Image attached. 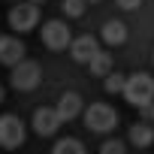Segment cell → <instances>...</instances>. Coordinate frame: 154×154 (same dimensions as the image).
<instances>
[{
	"instance_id": "obj_18",
	"label": "cell",
	"mask_w": 154,
	"mask_h": 154,
	"mask_svg": "<svg viewBox=\"0 0 154 154\" xmlns=\"http://www.w3.org/2000/svg\"><path fill=\"white\" fill-rule=\"evenodd\" d=\"M139 115H142V121H145V124H151V121H154V103H151V106H142V109H139Z\"/></svg>"
},
{
	"instance_id": "obj_2",
	"label": "cell",
	"mask_w": 154,
	"mask_h": 154,
	"mask_svg": "<svg viewBox=\"0 0 154 154\" xmlns=\"http://www.w3.org/2000/svg\"><path fill=\"white\" fill-rule=\"evenodd\" d=\"M85 127L91 133H109L118 127V112L106 103H91L85 109Z\"/></svg>"
},
{
	"instance_id": "obj_3",
	"label": "cell",
	"mask_w": 154,
	"mask_h": 154,
	"mask_svg": "<svg viewBox=\"0 0 154 154\" xmlns=\"http://www.w3.org/2000/svg\"><path fill=\"white\" fill-rule=\"evenodd\" d=\"M42 45L51 48V51H60V48H69L72 45V33H69V24L60 21V18H51L42 24Z\"/></svg>"
},
{
	"instance_id": "obj_6",
	"label": "cell",
	"mask_w": 154,
	"mask_h": 154,
	"mask_svg": "<svg viewBox=\"0 0 154 154\" xmlns=\"http://www.w3.org/2000/svg\"><path fill=\"white\" fill-rule=\"evenodd\" d=\"M24 142V124L18 115H0V145L3 148H18Z\"/></svg>"
},
{
	"instance_id": "obj_22",
	"label": "cell",
	"mask_w": 154,
	"mask_h": 154,
	"mask_svg": "<svg viewBox=\"0 0 154 154\" xmlns=\"http://www.w3.org/2000/svg\"><path fill=\"white\" fill-rule=\"evenodd\" d=\"M85 3H100V0H85Z\"/></svg>"
},
{
	"instance_id": "obj_20",
	"label": "cell",
	"mask_w": 154,
	"mask_h": 154,
	"mask_svg": "<svg viewBox=\"0 0 154 154\" xmlns=\"http://www.w3.org/2000/svg\"><path fill=\"white\" fill-rule=\"evenodd\" d=\"M0 103H3V85H0Z\"/></svg>"
},
{
	"instance_id": "obj_12",
	"label": "cell",
	"mask_w": 154,
	"mask_h": 154,
	"mask_svg": "<svg viewBox=\"0 0 154 154\" xmlns=\"http://www.w3.org/2000/svg\"><path fill=\"white\" fill-rule=\"evenodd\" d=\"M130 142H133L136 148H148V145L154 142V127L145 124V121L133 124V127H130Z\"/></svg>"
},
{
	"instance_id": "obj_13",
	"label": "cell",
	"mask_w": 154,
	"mask_h": 154,
	"mask_svg": "<svg viewBox=\"0 0 154 154\" xmlns=\"http://www.w3.org/2000/svg\"><path fill=\"white\" fill-rule=\"evenodd\" d=\"M88 66H91V75H103V79H106V75L112 72V54L109 51H97V57Z\"/></svg>"
},
{
	"instance_id": "obj_9",
	"label": "cell",
	"mask_w": 154,
	"mask_h": 154,
	"mask_svg": "<svg viewBox=\"0 0 154 154\" xmlns=\"http://www.w3.org/2000/svg\"><path fill=\"white\" fill-rule=\"evenodd\" d=\"M97 51H100V45H97V39H94L91 33L75 36V39H72V45H69L72 60H79V63H91V60L97 57Z\"/></svg>"
},
{
	"instance_id": "obj_10",
	"label": "cell",
	"mask_w": 154,
	"mask_h": 154,
	"mask_svg": "<svg viewBox=\"0 0 154 154\" xmlns=\"http://www.w3.org/2000/svg\"><path fill=\"white\" fill-rule=\"evenodd\" d=\"M54 109H57V115H60V121H72L75 115H82V97L75 94V91H63Z\"/></svg>"
},
{
	"instance_id": "obj_4",
	"label": "cell",
	"mask_w": 154,
	"mask_h": 154,
	"mask_svg": "<svg viewBox=\"0 0 154 154\" xmlns=\"http://www.w3.org/2000/svg\"><path fill=\"white\" fill-rule=\"evenodd\" d=\"M12 88L15 91H33L39 82H42V69L36 60H21L18 66H12Z\"/></svg>"
},
{
	"instance_id": "obj_16",
	"label": "cell",
	"mask_w": 154,
	"mask_h": 154,
	"mask_svg": "<svg viewBox=\"0 0 154 154\" xmlns=\"http://www.w3.org/2000/svg\"><path fill=\"white\" fill-rule=\"evenodd\" d=\"M60 9H63V15H66V18H82V15H85V9H88V3H85V0H63Z\"/></svg>"
},
{
	"instance_id": "obj_21",
	"label": "cell",
	"mask_w": 154,
	"mask_h": 154,
	"mask_svg": "<svg viewBox=\"0 0 154 154\" xmlns=\"http://www.w3.org/2000/svg\"><path fill=\"white\" fill-rule=\"evenodd\" d=\"M30 3H33V6H36V3H45V0H30Z\"/></svg>"
},
{
	"instance_id": "obj_1",
	"label": "cell",
	"mask_w": 154,
	"mask_h": 154,
	"mask_svg": "<svg viewBox=\"0 0 154 154\" xmlns=\"http://www.w3.org/2000/svg\"><path fill=\"white\" fill-rule=\"evenodd\" d=\"M124 100L136 109L151 106L154 103V79L148 72H133L127 75V88H124Z\"/></svg>"
},
{
	"instance_id": "obj_5",
	"label": "cell",
	"mask_w": 154,
	"mask_h": 154,
	"mask_svg": "<svg viewBox=\"0 0 154 154\" xmlns=\"http://www.w3.org/2000/svg\"><path fill=\"white\" fill-rule=\"evenodd\" d=\"M36 24H39V6H33V3H18V6L9 9V27H12L15 33H27V30H33Z\"/></svg>"
},
{
	"instance_id": "obj_15",
	"label": "cell",
	"mask_w": 154,
	"mask_h": 154,
	"mask_svg": "<svg viewBox=\"0 0 154 154\" xmlns=\"http://www.w3.org/2000/svg\"><path fill=\"white\" fill-rule=\"evenodd\" d=\"M51 154H85V145H82L79 139H60V142L51 148Z\"/></svg>"
},
{
	"instance_id": "obj_17",
	"label": "cell",
	"mask_w": 154,
	"mask_h": 154,
	"mask_svg": "<svg viewBox=\"0 0 154 154\" xmlns=\"http://www.w3.org/2000/svg\"><path fill=\"white\" fill-rule=\"evenodd\" d=\"M100 154H127V148H124V142L109 139V142H103V145H100Z\"/></svg>"
},
{
	"instance_id": "obj_7",
	"label": "cell",
	"mask_w": 154,
	"mask_h": 154,
	"mask_svg": "<svg viewBox=\"0 0 154 154\" xmlns=\"http://www.w3.org/2000/svg\"><path fill=\"white\" fill-rule=\"evenodd\" d=\"M33 130L39 133V136H51V133H57V127L63 124L60 121V115H57V109H51V106H39L36 112H33Z\"/></svg>"
},
{
	"instance_id": "obj_8",
	"label": "cell",
	"mask_w": 154,
	"mask_h": 154,
	"mask_svg": "<svg viewBox=\"0 0 154 154\" xmlns=\"http://www.w3.org/2000/svg\"><path fill=\"white\" fill-rule=\"evenodd\" d=\"M21 60H24V42L18 36H0V63L18 66Z\"/></svg>"
},
{
	"instance_id": "obj_19",
	"label": "cell",
	"mask_w": 154,
	"mask_h": 154,
	"mask_svg": "<svg viewBox=\"0 0 154 154\" xmlns=\"http://www.w3.org/2000/svg\"><path fill=\"white\" fill-rule=\"evenodd\" d=\"M115 3H118L121 9H136V6L142 3V0H115Z\"/></svg>"
},
{
	"instance_id": "obj_11",
	"label": "cell",
	"mask_w": 154,
	"mask_h": 154,
	"mask_svg": "<svg viewBox=\"0 0 154 154\" xmlns=\"http://www.w3.org/2000/svg\"><path fill=\"white\" fill-rule=\"evenodd\" d=\"M103 39H106L109 45H121V42L127 39V24L118 21V18L106 21V24H103Z\"/></svg>"
},
{
	"instance_id": "obj_14",
	"label": "cell",
	"mask_w": 154,
	"mask_h": 154,
	"mask_svg": "<svg viewBox=\"0 0 154 154\" xmlns=\"http://www.w3.org/2000/svg\"><path fill=\"white\" fill-rule=\"evenodd\" d=\"M103 88H106V94H124V88H127V75H121V72H109L106 82H103Z\"/></svg>"
}]
</instances>
